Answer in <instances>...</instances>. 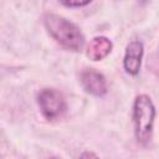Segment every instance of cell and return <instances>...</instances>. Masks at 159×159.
<instances>
[{
  "mask_svg": "<svg viewBox=\"0 0 159 159\" xmlns=\"http://www.w3.org/2000/svg\"><path fill=\"white\" fill-rule=\"evenodd\" d=\"M43 24L48 34L65 48L71 51H80L84 45V36L80 27L70 20L56 15L46 14Z\"/></svg>",
  "mask_w": 159,
  "mask_h": 159,
  "instance_id": "cell-1",
  "label": "cell"
},
{
  "mask_svg": "<svg viewBox=\"0 0 159 159\" xmlns=\"http://www.w3.org/2000/svg\"><path fill=\"white\" fill-rule=\"evenodd\" d=\"M155 118V107L147 94H139L133 104V124L134 134L139 143L147 144L153 133Z\"/></svg>",
  "mask_w": 159,
  "mask_h": 159,
  "instance_id": "cell-2",
  "label": "cell"
},
{
  "mask_svg": "<svg viewBox=\"0 0 159 159\" xmlns=\"http://www.w3.org/2000/svg\"><path fill=\"white\" fill-rule=\"evenodd\" d=\"M37 103L42 116L47 119L61 117L67 108L63 94L55 88H45L37 96Z\"/></svg>",
  "mask_w": 159,
  "mask_h": 159,
  "instance_id": "cell-3",
  "label": "cell"
},
{
  "mask_svg": "<svg viewBox=\"0 0 159 159\" xmlns=\"http://www.w3.org/2000/svg\"><path fill=\"white\" fill-rule=\"evenodd\" d=\"M80 81H81L82 88L92 96L102 97L108 91L107 81L104 76L96 70H92V68L84 70L80 76Z\"/></svg>",
  "mask_w": 159,
  "mask_h": 159,
  "instance_id": "cell-4",
  "label": "cell"
},
{
  "mask_svg": "<svg viewBox=\"0 0 159 159\" xmlns=\"http://www.w3.org/2000/svg\"><path fill=\"white\" fill-rule=\"evenodd\" d=\"M143 57V43L138 40H133L127 45L123 66L127 73L135 76L139 73Z\"/></svg>",
  "mask_w": 159,
  "mask_h": 159,
  "instance_id": "cell-5",
  "label": "cell"
},
{
  "mask_svg": "<svg viewBox=\"0 0 159 159\" xmlns=\"http://www.w3.org/2000/svg\"><path fill=\"white\" fill-rule=\"evenodd\" d=\"M112 47L113 45L109 39L104 36H98L89 42L86 55L92 61H101L112 51Z\"/></svg>",
  "mask_w": 159,
  "mask_h": 159,
  "instance_id": "cell-6",
  "label": "cell"
},
{
  "mask_svg": "<svg viewBox=\"0 0 159 159\" xmlns=\"http://www.w3.org/2000/svg\"><path fill=\"white\" fill-rule=\"evenodd\" d=\"M91 2V0H86V1H61L62 5L68 6V7H81V6H86Z\"/></svg>",
  "mask_w": 159,
  "mask_h": 159,
  "instance_id": "cell-7",
  "label": "cell"
},
{
  "mask_svg": "<svg viewBox=\"0 0 159 159\" xmlns=\"http://www.w3.org/2000/svg\"><path fill=\"white\" fill-rule=\"evenodd\" d=\"M78 159H99L93 152H83Z\"/></svg>",
  "mask_w": 159,
  "mask_h": 159,
  "instance_id": "cell-8",
  "label": "cell"
},
{
  "mask_svg": "<svg viewBox=\"0 0 159 159\" xmlns=\"http://www.w3.org/2000/svg\"><path fill=\"white\" fill-rule=\"evenodd\" d=\"M51 159H56V158H51Z\"/></svg>",
  "mask_w": 159,
  "mask_h": 159,
  "instance_id": "cell-9",
  "label": "cell"
}]
</instances>
